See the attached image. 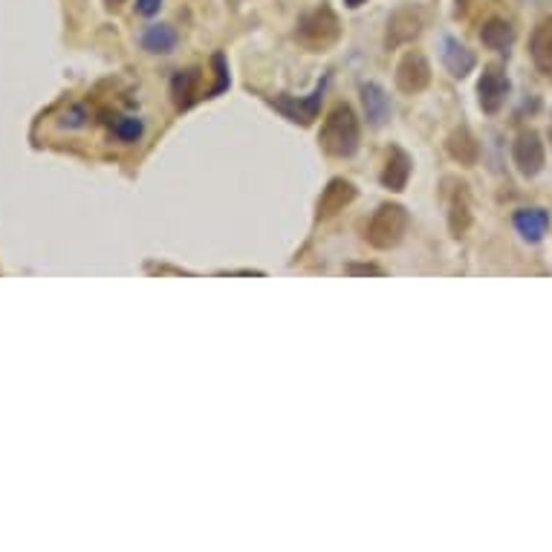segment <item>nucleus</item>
Wrapping results in <instances>:
<instances>
[{
  "instance_id": "f257e3e1",
  "label": "nucleus",
  "mask_w": 552,
  "mask_h": 552,
  "mask_svg": "<svg viewBox=\"0 0 552 552\" xmlns=\"http://www.w3.org/2000/svg\"><path fill=\"white\" fill-rule=\"evenodd\" d=\"M358 139H362V131H358V119L350 105H336L330 110V116L321 125V134H318V142L321 151L330 153V157H339V160H348L358 151Z\"/></svg>"
},
{
  "instance_id": "f03ea898",
  "label": "nucleus",
  "mask_w": 552,
  "mask_h": 552,
  "mask_svg": "<svg viewBox=\"0 0 552 552\" xmlns=\"http://www.w3.org/2000/svg\"><path fill=\"white\" fill-rule=\"evenodd\" d=\"M295 38L306 47L313 49V53H321V49L332 47L341 38V23H339V15L332 12L330 6H315L313 12H306V15L298 21V30H295Z\"/></svg>"
},
{
  "instance_id": "7ed1b4c3",
  "label": "nucleus",
  "mask_w": 552,
  "mask_h": 552,
  "mask_svg": "<svg viewBox=\"0 0 552 552\" xmlns=\"http://www.w3.org/2000/svg\"><path fill=\"white\" fill-rule=\"evenodd\" d=\"M408 229V211L400 203H382L376 214L367 223V243L374 249H393L405 237Z\"/></svg>"
},
{
  "instance_id": "20e7f679",
  "label": "nucleus",
  "mask_w": 552,
  "mask_h": 552,
  "mask_svg": "<svg viewBox=\"0 0 552 552\" xmlns=\"http://www.w3.org/2000/svg\"><path fill=\"white\" fill-rule=\"evenodd\" d=\"M324 93H327V79H321L315 84V90L310 96H275V99H266L269 105H272L280 116H287L292 125H301V127H310L318 116V110H321V101H324Z\"/></svg>"
},
{
  "instance_id": "39448f33",
  "label": "nucleus",
  "mask_w": 552,
  "mask_h": 552,
  "mask_svg": "<svg viewBox=\"0 0 552 552\" xmlns=\"http://www.w3.org/2000/svg\"><path fill=\"white\" fill-rule=\"evenodd\" d=\"M428 84H431L428 58L417 53V49H410V53H405V58L400 61V67H396V87H400L402 93L414 96V93H422Z\"/></svg>"
},
{
  "instance_id": "423d86ee",
  "label": "nucleus",
  "mask_w": 552,
  "mask_h": 552,
  "mask_svg": "<svg viewBox=\"0 0 552 552\" xmlns=\"http://www.w3.org/2000/svg\"><path fill=\"white\" fill-rule=\"evenodd\" d=\"M512 160H515L518 171L523 177H538L547 162V153H544V142L541 136H538L535 131H523L515 145H512Z\"/></svg>"
},
{
  "instance_id": "0eeeda50",
  "label": "nucleus",
  "mask_w": 552,
  "mask_h": 552,
  "mask_svg": "<svg viewBox=\"0 0 552 552\" xmlns=\"http://www.w3.org/2000/svg\"><path fill=\"white\" fill-rule=\"evenodd\" d=\"M478 96H480V108L483 113H497L506 105L509 96V79L500 67H486L480 82H478Z\"/></svg>"
},
{
  "instance_id": "6e6552de",
  "label": "nucleus",
  "mask_w": 552,
  "mask_h": 552,
  "mask_svg": "<svg viewBox=\"0 0 552 552\" xmlns=\"http://www.w3.org/2000/svg\"><path fill=\"white\" fill-rule=\"evenodd\" d=\"M419 30H422L419 9L405 6V9L393 12V15H391V21H388V38H384V44H388V49H396V47H402L408 41H414V38L419 35Z\"/></svg>"
},
{
  "instance_id": "1a4fd4ad",
  "label": "nucleus",
  "mask_w": 552,
  "mask_h": 552,
  "mask_svg": "<svg viewBox=\"0 0 552 552\" xmlns=\"http://www.w3.org/2000/svg\"><path fill=\"white\" fill-rule=\"evenodd\" d=\"M356 200V185L348 183V179H330L327 188L321 191L318 197V220H327V217L344 211V205H350Z\"/></svg>"
},
{
  "instance_id": "9d476101",
  "label": "nucleus",
  "mask_w": 552,
  "mask_h": 552,
  "mask_svg": "<svg viewBox=\"0 0 552 552\" xmlns=\"http://www.w3.org/2000/svg\"><path fill=\"white\" fill-rule=\"evenodd\" d=\"M443 64L454 79H466L474 70V64H478V58H474L471 49L466 44H460L457 38H443Z\"/></svg>"
},
{
  "instance_id": "9b49d317",
  "label": "nucleus",
  "mask_w": 552,
  "mask_h": 552,
  "mask_svg": "<svg viewBox=\"0 0 552 552\" xmlns=\"http://www.w3.org/2000/svg\"><path fill=\"white\" fill-rule=\"evenodd\" d=\"M530 56L544 75H552V15L535 27L530 38Z\"/></svg>"
},
{
  "instance_id": "f8f14e48",
  "label": "nucleus",
  "mask_w": 552,
  "mask_h": 552,
  "mask_svg": "<svg viewBox=\"0 0 552 552\" xmlns=\"http://www.w3.org/2000/svg\"><path fill=\"white\" fill-rule=\"evenodd\" d=\"M171 99L177 110H188L200 99V70H179L171 79Z\"/></svg>"
},
{
  "instance_id": "ddd939ff",
  "label": "nucleus",
  "mask_w": 552,
  "mask_h": 552,
  "mask_svg": "<svg viewBox=\"0 0 552 552\" xmlns=\"http://www.w3.org/2000/svg\"><path fill=\"white\" fill-rule=\"evenodd\" d=\"M408 179H410V157L402 148H391L388 162H384V171H382V185L388 191H405Z\"/></svg>"
},
{
  "instance_id": "4468645a",
  "label": "nucleus",
  "mask_w": 552,
  "mask_h": 552,
  "mask_svg": "<svg viewBox=\"0 0 552 552\" xmlns=\"http://www.w3.org/2000/svg\"><path fill=\"white\" fill-rule=\"evenodd\" d=\"M362 105H365V116L374 127H382L391 116V99L379 84H362Z\"/></svg>"
},
{
  "instance_id": "2eb2a0df",
  "label": "nucleus",
  "mask_w": 552,
  "mask_h": 552,
  "mask_svg": "<svg viewBox=\"0 0 552 552\" xmlns=\"http://www.w3.org/2000/svg\"><path fill=\"white\" fill-rule=\"evenodd\" d=\"M448 153L460 162V165H478L480 160V145L478 139L471 136L469 127H457V131L448 136Z\"/></svg>"
},
{
  "instance_id": "dca6fc26",
  "label": "nucleus",
  "mask_w": 552,
  "mask_h": 552,
  "mask_svg": "<svg viewBox=\"0 0 552 552\" xmlns=\"http://www.w3.org/2000/svg\"><path fill=\"white\" fill-rule=\"evenodd\" d=\"M515 229L521 232L523 240L538 243L549 229V214L544 209H521L515 214Z\"/></svg>"
},
{
  "instance_id": "f3484780",
  "label": "nucleus",
  "mask_w": 552,
  "mask_h": 552,
  "mask_svg": "<svg viewBox=\"0 0 552 552\" xmlns=\"http://www.w3.org/2000/svg\"><path fill=\"white\" fill-rule=\"evenodd\" d=\"M142 47L148 49V53H174L177 47V32L174 27H168V23H153V27H148L142 32Z\"/></svg>"
},
{
  "instance_id": "a211bd4d",
  "label": "nucleus",
  "mask_w": 552,
  "mask_h": 552,
  "mask_svg": "<svg viewBox=\"0 0 552 552\" xmlns=\"http://www.w3.org/2000/svg\"><path fill=\"white\" fill-rule=\"evenodd\" d=\"M480 41H483V47L495 49V53H506L512 41H515V30H512L506 21H489L480 30Z\"/></svg>"
},
{
  "instance_id": "6ab92c4d",
  "label": "nucleus",
  "mask_w": 552,
  "mask_h": 552,
  "mask_svg": "<svg viewBox=\"0 0 552 552\" xmlns=\"http://www.w3.org/2000/svg\"><path fill=\"white\" fill-rule=\"evenodd\" d=\"M471 223V211H469V191L466 185H457L454 200H452V211H448V226H452L454 237H463L466 229Z\"/></svg>"
},
{
  "instance_id": "aec40b11",
  "label": "nucleus",
  "mask_w": 552,
  "mask_h": 552,
  "mask_svg": "<svg viewBox=\"0 0 552 552\" xmlns=\"http://www.w3.org/2000/svg\"><path fill=\"white\" fill-rule=\"evenodd\" d=\"M110 134L119 139V142H139L145 134V122L139 116H116L110 119Z\"/></svg>"
},
{
  "instance_id": "412c9836",
  "label": "nucleus",
  "mask_w": 552,
  "mask_h": 552,
  "mask_svg": "<svg viewBox=\"0 0 552 552\" xmlns=\"http://www.w3.org/2000/svg\"><path fill=\"white\" fill-rule=\"evenodd\" d=\"M211 64H214V73H217V84L209 90V93H205V99H214V96H220L223 90L229 87V70H226V56L223 53H217L214 58H211Z\"/></svg>"
},
{
  "instance_id": "4be33fe9",
  "label": "nucleus",
  "mask_w": 552,
  "mask_h": 552,
  "mask_svg": "<svg viewBox=\"0 0 552 552\" xmlns=\"http://www.w3.org/2000/svg\"><path fill=\"white\" fill-rule=\"evenodd\" d=\"M87 119H90L87 108H84V105H73V108L64 110L61 125H64V127H84V125H87Z\"/></svg>"
},
{
  "instance_id": "5701e85b",
  "label": "nucleus",
  "mask_w": 552,
  "mask_h": 552,
  "mask_svg": "<svg viewBox=\"0 0 552 552\" xmlns=\"http://www.w3.org/2000/svg\"><path fill=\"white\" fill-rule=\"evenodd\" d=\"M344 272L348 275H384V269L382 266H374V263H348L344 266Z\"/></svg>"
},
{
  "instance_id": "b1692460",
  "label": "nucleus",
  "mask_w": 552,
  "mask_h": 552,
  "mask_svg": "<svg viewBox=\"0 0 552 552\" xmlns=\"http://www.w3.org/2000/svg\"><path fill=\"white\" fill-rule=\"evenodd\" d=\"M160 6H162V0H136V12L139 15H145V18L157 15Z\"/></svg>"
},
{
  "instance_id": "393cba45",
  "label": "nucleus",
  "mask_w": 552,
  "mask_h": 552,
  "mask_svg": "<svg viewBox=\"0 0 552 552\" xmlns=\"http://www.w3.org/2000/svg\"><path fill=\"white\" fill-rule=\"evenodd\" d=\"M367 0H344V6H350V9H358V6H365Z\"/></svg>"
},
{
  "instance_id": "a878e982",
  "label": "nucleus",
  "mask_w": 552,
  "mask_h": 552,
  "mask_svg": "<svg viewBox=\"0 0 552 552\" xmlns=\"http://www.w3.org/2000/svg\"><path fill=\"white\" fill-rule=\"evenodd\" d=\"M469 4H471V0H457V12H463V9H466Z\"/></svg>"
},
{
  "instance_id": "bb28decb",
  "label": "nucleus",
  "mask_w": 552,
  "mask_h": 552,
  "mask_svg": "<svg viewBox=\"0 0 552 552\" xmlns=\"http://www.w3.org/2000/svg\"><path fill=\"white\" fill-rule=\"evenodd\" d=\"M110 4H122V0H110Z\"/></svg>"
}]
</instances>
